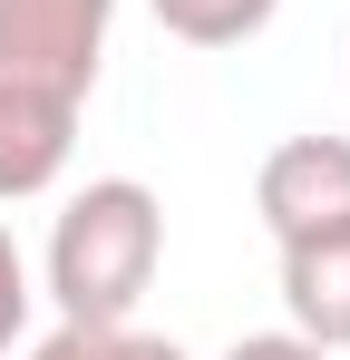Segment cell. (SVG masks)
Returning <instances> with one entry per match:
<instances>
[{
	"label": "cell",
	"mask_w": 350,
	"mask_h": 360,
	"mask_svg": "<svg viewBox=\"0 0 350 360\" xmlns=\"http://www.w3.org/2000/svg\"><path fill=\"white\" fill-rule=\"evenodd\" d=\"M30 302H39V283H30V253L10 243V224H0V360L20 351V331H30Z\"/></svg>",
	"instance_id": "obj_8"
},
{
	"label": "cell",
	"mask_w": 350,
	"mask_h": 360,
	"mask_svg": "<svg viewBox=\"0 0 350 360\" xmlns=\"http://www.w3.org/2000/svg\"><path fill=\"white\" fill-rule=\"evenodd\" d=\"M30 360H185V351L136 321H58L49 341H30Z\"/></svg>",
	"instance_id": "obj_7"
},
{
	"label": "cell",
	"mask_w": 350,
	"mask_h": 360,
	"mask_svg": "<svg viewBox=\"0 0 350 360\" xmlns=\"http://www.w3.org/2000/svg\"><path fill=\"white\" fill-rule=\"evenodd\" d=\"M146 10H156V30L185 39V49H243V39L273 30L283 0H146Z\"/></svg>",
	"instance_id": "obj_6"
},
{
	"label": "cell",
	"mask_w": 350,
	"mask_h": 360,
	"mask_svg": "<svg viewBox=\"0 0 350 360\" xmlns=\"http://www.w3.org/2000/svg\"><path fill=\"white\" fill-rule=\"evenodd\" d=\"M68 146H78V108H58L39 88H10L0 78V205H30L68 176Z\"/></svg>",
	"instance_id": "obj_4"
},
{
	"label": "cell",
	"mask_w": 350,
	"mask_h": 360,
	"mask_svg": "<svg viewBox=\"0 0 350 360\" xmlns=\"http://www.w3.org/2000/svg\"><path fill=\"white\" fill-rule=\"evenodd\" d=\"M117 0H0V78L39 88L58 108H88L98 68H108Z\"/></svg>",
	"instance_id": "obj_2"
},
{
	"label": "cell",
	"mask_w": 350,
	"mask_h": 360,
	"mask_svg": "<svg viewBox=\"0 0 350 360\" xmlns=\"http://www.w3.org/2000/svg\"><path fill=\"white\" fill-rule=\"evenodd\" d=\"M253 214L273 243H311L350 224V136H283L253 166Z\"/></svg>",
	"instance_id": "obj_3"
},
{
	"label": "cell",
	"mask_w": 350,
	"mask_h": 360,
	"mask_svg": "<svg viewBox=\"0 0 350 360\" xmlns=\"http://www.w3.org/2000/svg\"><path fill=\"white\" fill-rule=\"evenodd\" d=\"M224 360H341V351H321V341H302V331L283 321V331H243V341H233Z\"/></svg>",
	"instance_id": "obj_9"
},
{
	"label": "cell",
	"mask_w": 350,
	"mask_h": 360,
	"mask_svg": "<svg viewBox=\"0 0 350 360\" xmlns=\"http://www.w3.org/2000/svg\"><path fill=\"white\" fill-rule=\"evenodd\" d=\"M283 311L302 341L350 351V224L311 234V243H283Z\"/></svg>",
	"instance_id": "obj_5"
},
{
	"label": "cell",
	"mask_w": 350,
	"mask_h": 360,
	"mask_svg": "<svg viewBox=\"0 0 350 360\" xmlns=\"http://www.w3.org/2000/svg\"><path fill=\"white\" fill-rule=\"evenodd\" d=\"M166 263V205L136 176H98L58 205L39 292L58 302V321H136V302Z\"/></svg>",
	"instance_id": "obj_1"
}]
</instances>
